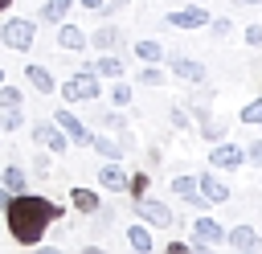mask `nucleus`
Masks as SVG:
<instances>
[{
    "mask_svg": "<svg viewBox=\"0 0 262 254\" xmlns=\"http://www.w3.org/2000/svg\"><path fill=\"white\" fill-rule=\"evenodd\" d=\"M33 143H37V147H49L53 156L70 147V139H66V131H61V127H57L53 119H41V123H33Z\"/></svg>",
    "mask_w": 262,
    "mask_h": 254,
    "instance_id": "nucleus-6",
    "label": "nucleus"
},
{
    "mask_svg": "<svg viewBox=\"0 0 262 254\" xmlns=\"http://www.w3.org/2000/svg\"><path fill=\"white\" fill-rule=\"evenodd\" d=\"M225 246L229 250H258L262 238H258L254 225H233V229H225Z\"/></svg>",
    "mask_w": 262,
    "mask_h": 254,
    "instance_id": "nucleus-14",
    "label": "nucleus"
},
{
    "mask_svg": "<svg viewBox=\"0 0 262 254\" xmlns=\"http://www.w3.org/2000/svg\"><path fill=\"white\" fill-rule=\"evenodd\" d=\"M127 4H131V0H106V8H102V12H111V8H127Z\"/></svg>",
    "mask_w": 262,
    "mask_h": 254,
    "instance_id": "nucleus-39",
    "label": "nucleus"
},
{
    "mask_svg": "<svg viewBox=\"0 0 262 254\" xmlns=\"http://www.w3.org/2000/svg\"><path fill=\"white\" fill-rule=\"evenodd\" d=\"M98 184H102L106 193H127V168H123L119 160H106V164L98 168Z\"/></svg>",
    "mask_w": 262,
    "mask_h": 254,
    "instance_id": "nucleus-13",
    "label": "nucleus"
},
{
    "mask_svg": "<svg viewBox=\"0 0 262 254\" xmlns=\"http://www.w3.org/2000/svg\"><path fill=\"white\" fill-rule=\"evenodd\" d=\"M33 168H37L41 176H49V172H53V164H49V156H37V160H33Z\"/></svg>",
    "mask_w": 262,
    "mask_h": 254,
    "instance_id": "nucleus-36",
    "label": "nucleus"
},
{
    "mask_svg": "<svg viewBox=\"0 0 262 254\" xmlns=\"http://www.w3.org/2000/svg\"><path fill=\"white\" fill-rule=\"evenodd\" d=\"M135 57L139 61H164V45L156 37H143V41H135Z\"/></svg>",
    "mask_w": 262,
    "mask_h": 254,
    "instance_id": "nucleus-24",
    "label": "nucleus"
},
{
    "mask_svg": "<svg viewBox=\"0 0 262 254\" xmlns=\"http://www.w3.org/2000/svg\"><path fill=\"white\" fill-rule=\"evenodd\" d=\"M196 188H201L205 205H229V184L217 180L213 172H201V176H196Z\"/></svg>",
    "mask_w": 262,
    "mask_h": 254,
    "instance_id": "nucleus-10",
    "label": "nucleus"
},
{
    "mask_svg": "<svg viewBox=\"0 0 262 254\" xmlns=\"http://www.w3.org/2000/svg\"><path fill=\"white\" fill-rule=\"evenodd\" d=\"M25 123V111L20 107H4V115H0V131H16Z\"/></svg>",
    "mask_w": 262,
    "mask_h": 254,
    "instance_id": "nucleus-27",
    "label": "nucleus"
},
{
    "mask_svg": "<svg viewBox=\"0 0 262 254\" xmlns=\"http://www.w3.org/2000/svg\"><path fill=\"white\" fill-rule=\"evenodd\" d=\"M98 94H102V82H98V74L90 66H82L70 82H61V98L66 102H94Z\"/></svg>",
    "mask_w": 262,
    "mask_h": 254,
    "instance_id": "nucleus-3",
    "label": "nucleus"
},
{
    "mask_svg": "<svg viewBox=\"0 0 262 254\" xmlns=\"http://www.w3.org/2000/svg\"><path fill=\"white\" fill-rule=\"evenodd\" d=\"M0 82H4V70H0Z\"/></svg>",
    "mask_w": 262,
    "mask_h": 254,
    "instance_id": "nucleus-44",
    "label": "nucleus"
},
{
    "mask_svg": "<svg viewBox=\"0 0 262 254\" xmlns=\"http://www.w3.org/2000/svg\"><path fill=\"white\" fill-rule=\"evenodd\" d=\"M111 102H115V107H131V86H127L123 78H115V86H111Z\"/></svg>",
    "mask_w": 262,
    "mask_h": 254,
    "instance_id": "nucleus-29",
    "label": "nucleus"
},
{
    "mask_svg": "<svg viewBox=\"0 0 262 254\" xmlns=\"http://www.w3.org/2000/svg\"><path fill=\"white\" fill-rule=\"evenodd\" d=\"M131 209H135V217H139V221H147L151 229H172V221H176V217H172V209H168L164 201L147 197V193H143V197H135V201H131Z\"/></svg>",
    "mask_w": 262,
    "mask_h": 254,
    "instance_id": "nucleus-4",
    "label": "nucleus"
},
{
    "mask_svg": "<svg viewBox=\"0 0 262 254\" xmlns=\"http://www.w3.org/2000/svg\"><path fill=\"white\" fill-rule=\"evenodd\" d=\"M4 217H8V234H12L16 246H37V242L45 238V229L61 217V205L25 188V193H12V197H8Z\"/></svg>",
    "mask_w": 262,
    "mask_h": 254,
    "instance_id": "nucleus-1",
    "label": "nucleus"
},
{
    "mask_svg": "<svg viewBox=\"0 0 262 254\" xmlns=\"http://www.w3.org/2000/svg\"><path fill=\"white\" fill-rule=\"evenodd\" d=\"M0 143H4V131H0Z\"/></svg>",
    "mask_w": 262,
    "mask_h": 254,
    "instance_id": "nucleus-43",
    "label": "nucleus"
},
{
    "mask_svg": "<svg viewBox=\"0 0 262 254\" xmlns=\"http://www.w3.org/2000/svg\"><path fill=\"white\" fill-rule=\"evenodd\" d=\"M70 205H74L78 213H86V217H94V213L102 209L98 193H94V188H82V184H74V188H70Z\"/></svg>",
    "mask_w": 262,
    "mask_h": 254,
    "instance_id": "nucleus-17",
    "label": "nucleus"
},
{
    "mask_svg": "<svg viewBox=\"0 0 262 254\" xmlns=\"http://www.w3.org/2000/svg\"><path fill=\"white\" fill-rule=\"evenodd\" d=\"M172 193H176L180 201H188L192 209L205 205V197H201V188H196V176H176V180H172Z\"/></svg>",
    "mask_w": 262,
    "mask_h": 254,
    "instance_id": "nucleus-18",
    "label": "nucleus"
},
{
    "mask_svg": "<svg viewBox=\"0 0 262 254\" xmlns=\"http://www.w3.org/2000/svg\"><path fill=\"white\" fill-rule=\"evenodd\" d=\"M188 250H192L188 242H168V254H188Z\"/></svg>",
    "mask_w": 262,
    "mask_h": 254,
    "instance_id": "nucleus-37",
    "label": "nucleus"
},
{
    "mask_svg": "<svg viewBox=\"0 0 262 254\" xmlns=\"http://www.w3.org/2000/svg\"><path fill=\"white\" fill-rule=\"evenodd\" d=\"M246 45L250 49H262V25H250L246 29Z\"/></svg>",
    "mask_w": 262,
    "mask_h": 254,
    "instance_id": "nucleus-35",
    "label": "nucleus"
},
{
    "mask_svg": "<svg viewBox=\"0 0 262 254\" xmlns=\"http://www.w3.org/2000/svg\"><path fill=\"white\" fill-rule=\"evenodd\" d=\"M127 193H131V201H135V197H143V193H147V172L127 176Z\"/></svg>",
    "mask_w": 262,
    "mask_h": 254,
    "instance_id": "nucleus-31",
    "label": "nucleus"
},
{
    "mask_svg": "<svg viewBox=\"0 0 262 254\" xmlns=\"http://www.w3.org/2000/svg\"><path fill=\"white\" fill-rule=\"evenodd\" d=\"M8 197H12V193H8L4 184H0V213H4V205H8Z\"/></svg>",
    "mask_w": 262,
    "mask_h": 254,
    "instance_id": "nucleus-40",
    "label": "nucleus"
},
{
    "mask_svg": "<svg viewBox=\"0 0 262 254\" xmlns=\"http://www.w3.org/2000/svg\"><path fill=\"white\" fill-rule=\"evenodd\" d=\"M168 70H172L180 82H192V86L205 82V61H196V57H168Z\"/></svg>",
    "mask_w": 262,
    "mask_h": 254,
    "instance_id": "nucleus-11",
    "label": "nucleus"
},
{
    "mask_svg": "<svg viewBox=\"0 0 262 254\" xmlns=\"http://www.w3.org/2000/svg\"><path fill=\"white\" fill-rule=\"evenodd\" d=\"M86 45H94L102 53H115L123 45V33H119V25H98L94 33H86Z\"/></svg>",
    "mask_w": 262,
    "mask_h": 254,
    "instance_id": "nucleus-12",
    "label": "nucleus"
},
{
    "mask_svg": "<svg viewBox=\"0 0 262 254\" xmlns=\"http://www.w3.org/2000/svg\"><path fill=\"white\" fill-rule=\"evenodd\" d=\"M209 164H213V168H229V172H233V168H246V147L217 139L213 152H209Z\"/></svg>",
    "mask_w": 262,
    "mask_h": 254,
    "instance_id": "nucleus-8",
    "label": "nucleus"
},
{
    "mask_svg": "<svg viewBox=\"0 0 262 254\" xmlns=\"http://www.w3.org/2000/svg\"><path fill=\"white\" fill-rule=\"evenodd\" d=\"M0 41H4V49H12V53H29L33 41H37V20H29V16L4 20V25H0Z\"/></svg>",
    "mask_w": 262,
    "mask_h": 254,
    "instance_id": "nucleus-2",
    "label": "nucleus"
},
{
    "mask_svg": "<svg viewBox=\"0 0 262 254\" xmlns=\"http://www.w3.org/2000/svg\"><path fill=\"white\" fill-rule=\"evenodd\" d=\"M237 4H262V0H237Z\"/></svg>",
    "mask_w": 262,
    "mask_h": 254,
    "instance_id": "nucleus-41",
    "label": "nucleus"
},
{
    "mask_svg": "<svg viewBox=\"0 0 262 254\" xmlns=\"http://www.w3.org/2000/svg\"><path fill=\"white\" fill-rule=\"evenodd\" d=\"M57 45H61L66 53H78V49H86V33H82L78 25H66V20H61V29H57Z\"/></svg>",
    "mask_w": 262,
    "mask_h": 254,
    "instance_id": "nucleus-19",
    "label": "nucleus"
},
{
    "mask_svg": "<svg viewBox=\"0 0 262 254\" xmlns=\"http://www.w3.org/2000/svg\"><path fill=\"white\" fill-rule=\"evenodd\" d=\"M90 70H94L98 78H123V57H119V53H102Z\"/></svg>",
    "mask_w": 262,
    "mask_h": 254,
    "instance_id": "nucleus-22",
    "label": "nucleus"
},
{
    "mask_svg": "<svg viewBox=\"0 0 262 254\" xmlns=\"http://www.w3.org/2000/svg\"><path fill=\"white\" fill-rule=\"evenodd\" d=\"M164 25H168V29H205V25H209V8H201V4L176 8V12L164 16Z\"/></svg>",
    "mask_w": 262,
    "mask_h": 254,
    "instance_id": "nucleus-9",
    "label": "nucleus"
},
{
    "mask_svg": "<svg viewBox=\"0 0 262 254\" xmlns=\"http://www.w3.org/2000/svg\"><path fill=\"white\" fill-rule=\"evenodd\" d=\"M209 29H213V37H229V33H233V20H229V16H217V20L209 16Z\"/></svg>",
    "mask_w": 262,
    "mask_h": 254,
    "instance_id": "nucleus-32",
    "label": "nucleus"
},
{
    "mask_svg": "<svg viewBox=\"0 0 262 254\" xmlns=\"http://www.w3.org/2000/svg\"><path fill=\"white\" fill-rule=\"evenodd\" d=\"M192 115H196V127H201V139H209V143H217V139H225V123H217L205 107H196L192 102Z\"/></svg>",
    "mask_w": 262,
    "mask_h": 254,
    "instance_id": "nucleus-16",
    "label": "nucleus"
},
{
    "mask_svg": "<svg viewBox=\"0 0 262 254\" xmlns=\"http://www.w3.org/2000/svg\"><path fill=\"white\" fill-rule=\"evenodd\" d=\"M25 78H29V86H33L37 94H53V90H57V78H53L49 66H37V61H33V66H25Z\"/></svg>",
    "mask_w": 262,
    "mask_h": 254,
    "instance_id": "nucleus-15",
    "label": "nucleus"
},
{
    "mask_svg": "<svg viewBox=\"0 0 262 254\" xmlns=\"http://www.w3.org/2000/svg\"><path fill=\"white\" fill-rule=\"evenodd\" d=\"M225 242V225H217L213 217H196L192 221V250H209V246H221Z\"/></svg>",
    "mask_w": 262,
    "mask_h": 254,
    "instance_id": "nucleus-7",
    "label": "nucleus"
},
{
    "mask_svg": "<svg viewBox=\"0 0 262 254\" xmlns=\"http://www.w3.org/2000/svg\"><path fill=\"white\" fill-rule=\"evenodd\" d=\"M237 119H242L246 127H258V123H262V98H254V102H246Z\"/></svg>",
    "mask_w": 262,
    "mask_h": 254,
    "instance_id": "nucleus-28",
    "label": "nucleus"
},
{
    "mask_svg": "<svg viewBox=\"0 0 262 254\" xmlns=\"http://www.w3.org/2000/svg\"><path fill=\"white\" fill-rule=\"evenodd\" d=\"M78 4H82V8H94V12H102V8H106V0H78Z\"/></svg>",
    "mask_w": 262,
    "mask_h": 254,
    "instance_id": "nucleus-38",
    "label": "nucleus"
},
{
    "mask_svg": "<svg viewBox=\"0 0 262 254\" xmlns=\"http://www.w3.org/2000/svg\"><path fill=\"white\" fill-rule=\"evenodd\" d=\"M246 164L262 168V135H258V139H250V147H246Z\"/></svg>",
    "mask_w": 262,
    "mask_h": 254,
    "instance_id": "nucleus-34",
    "label": "nucleus"
},
{
    "mask_svg": "<svg viewBox=\"0 0 262 254\" xmlns=\"http://www.w3.org/2000/svg\"><path fill=\"white\" fill-rule=\"evenodd\" d=\"M127 246H131V250H139V254L156 250V242H151V229H147V221H135V225L127 229Z\"/></svg>",
    "mask_w": 262,
    "mask_h": 254,
    "instance_id": "nucleus-20",
    "label": "nucleus"
},
{
    "mask_svg": "<svg viewBox=\"0 0 262 254\" xmlns=\"http://www.w3.org/2000/svg\"><path fill=\"white\" fill-rule=\"evenodd\" d=\"M70 8H74V0H45V4H41V20H49V25H61Z\"/></svg>",
    "mask_w": 262,
    "mask_h": 254,
    "instance_id": "nucleus-23",
    "label": "nucleus"
},
{
    "mask_svg": "<svg viewBox=\"0 0 262 254\" xmlns=\"http://www.w3.org/2000/svg\"><path fill=\"white\" fill-rule=\"evenodd\" d=\"M8 4H12V0H0V12H4V8H8Z\"/></svg>",
    "mask_w": 262,
    "mask_h": 254,
    "instance_id": "nucleus-42",
    "label": "nucleus"
},
{
    "mask_svg": "<svg viewBox=\"0 0 262 254\" xmlns=\"http://www.w3.org/2000/svg\"><path fill=\"white\" fill-rule=\"evenodd\" d=\"M20 102H25V94H20L16 86H8V82H0V111H4V107H20Z\"/></svg>",
    "mask_w": 262,
    "mask_h": 254,
    "instance_id": "nucleus-30",
    "label": "nucleus"
},
{
    "mask_svg": "<svg viewBox=\"0 0 262 254\" xmlns=\"http://www.w3.org/2000/svg\"><path fill=\"white\" fill-rule=\"evenodd\" d=\"M168 119H172V127H176V131H188V127H192V123H188V111H184V107H172V111H168Z\"/></svg>",
    "mask_w": 262,
    "mask_h": 254,
    "instance_id": "nucleus-33",
    "label": "nucleus"
},
{
    "mask_svg": "<svg viewBox=\"0 0 262 254\" xmlns=\"http://www.w3.org/2000/svg\"><path fill=\"white\" fill-rule=\"evenodd\" d=\"M0 184H4L8 193H25V188H29V176H25L16 164H8V168H4V176H0Z\"/></svg>",
    "mask_w": 262,
    "mask_h": 254,
    "instance_id": "nucleus-25",
    "label": "nucleus"
},
{
    "mask_svg": "<svg viewBox=\"0 0 262 254\" xmlns=\"http://www.w3.org/2000/svg\"><path fill=\"white\" fill-rule=\"evenodd\" d=\"M90 147H94L102 160H123V139H111V135H90Z\"/></svg>",
    "mask_w": 262,
    "mask_h": 254,
    "instance_id": "nucleus-21",
    "label": "nucleus"
},
{
    "mask_svg": "<svg viewBox=\"0 0 262 254\" xmlns=\"http://www.w3.org/2000/svg\"><path fill=\"white\" fill-rule=\"evenodd\" d=\"M135 82H143V86H160V82H164V70H160L156 61H143V70H135Z\"/></svg>",
    "mask_w": 262,
    "mask_h": 254,
    "instance_id": "nucleus-26",
    "label": "nucleus"
},
{
    "mask_svg": "<svg viewBox=\"0 0 262 254\" xmlns=\"http://www.w3.org/2000/svg\"><path fill=\"white\" fill-rule=\"evenodd\" d=\"M53 123L66 131V139H70V143H78V147H90V135H94V131H90V127H86V123H82L74 111H66V107H61V111H53Z\"/></svg>",
    "mask_w": 262,
    "mask_h": 254,
    "instance_id": "nucleus-5",
    "label": "nucleus"
}]
</instances>
